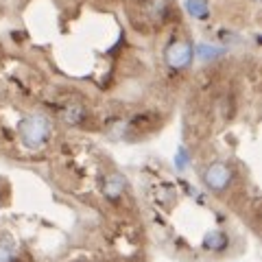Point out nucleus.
<instances>
[{
    "instance_id": "f03ea898",
    "label": "nucleus",
    "mask_w": 262,
    "mask_h": 262,
    "mask_svg": "<svg viewBox=\"0 0 262 262\" xmlns=\"http://www.w3.org/2000/svg\"><path fill=\"white\" fill-rule=\"evenodd\" d=\"M234 179V170L227 166L225 162H214L203 170V184H206L212 192H223L229 188Z\"/></svg>"
},
{
    "instance_id": "f257e3e1",
    "label": "nucleus",
    "mask_w": 262,
    "mask_h": 262,
    "mask_svg": "<svg viewBox=\"0 0 262 262\" xmlns=\"http://www.w3.org/2000/svg\"><path fill=\"white\" fill-rule=\"evenodd\" d=\"M18 134H20V140L24 146L39 149V146L46 144L48 136H51V122H48V118L39 116V114H33V116H27L20 120Z\"/></svg>"
},
{
    "instance_id": "0eeeda50",
    "label": "nucleus",
    "mask_w": 262,
    "mask_h": 262,
    "mask_svg": "<svg viewBox=\"0 0 262 262\" xmlns=\"http://www.w3.org/2000/svg\"><path fill=\"white\" fill-rule=\"evenodd\" d=\"M83 116H85V112H83V107H79V105H70V107H66V112H63V120L68 122V125H79V122L83 120Z\"/></svg>"
},
{
    "instance_id": "20e7f679",
    "label": "nucleus",
    "mask_w": 262,
    "mask_h": 262,
    "mask_svg": "<svg viewBox=\"0 0 262 262\" xmlns=\"http://www.w3.org/2000/svg\"><path fill=\"white\" fill-rule=\"evenodd\" d=\"M103 192H105V196H107L110 201H118L122 196V192H125V179H122V175L112 173L110 177H105Z\"/></svg>"
},
{
    "instance_id": "423d86ee",
    "label": "nucleus",
    "mask_w": 262,
    "mask_h": 262,
    "mask_svg": "<svg viewBox=\"0 0 262 262\" xmlns=\"http://www.w3.org/2000/svg\"><path fill=\"white\" fill-rule=\"evenodd\" d=\"M186 9L194 20H208V15H210L208 0H186Z\"/></svg>"
},
{
    "instance_id": "1a4fd4ad",
    "label": "nucleus",
    "mask_w": 262,
    "mask_h": 262,
    "mask_svg": "<svg viewBox=\"0 0 262 262\" xmlns=\"http://www.w3.org/2000/svg\"><path fill=\"white\" fill-rule=\"evenodd\" d=\"M18 260V253L13 251L11 245L0 243V262H15Z\"/></svg>"
},
{
    "instance_id": "6e6552de",
    "label": "nucleus",
    "mask_w": 262,
    "mask_h": 262,
    "mask_svg": "<svg viewBox=\"0 0 262 262\" xmlns=\"http://www.w3.org/2000/svg\"><path fill=\"white\" fill-rule=\"evenodd\" d=\"M221 53H223V51H221V48H216V46H208V44H199V46H196V55H199L203 61L216 59Z\"/></svg>"
},
{
    "instance_id": "39448f33",
    "label": "nucleus",
    "mask_w": 262,
    "mask_h": 262,
    "mask_svg": "<svg viewBox=\"0 0 262 262\" xmlns=\"http://www.w3.org/2000/svg\"><path fill=\"white\" fill-rule=\"evenodd\" d=\"M227 234L221 232V229H210V232L203 236V247L210 249V251H223L227 247Z\"/></svg>"
},
{
    "instance_id": "7ed1b4c3",
    "label": "nucleus",
    "mask_w": 262,
    "mask_h": 262,
    "mask_svg": "<svg viewBox=\"0 0 262 262\" xmlns=\"http://www.w3.org/2000/svg\"><path fill=\"white\" fill-rule=\"evenodd\" d=\"M192 44L186 42V39H177L166 48V63L170 70H186L192 63Z\"/></svg>"
},
{
    "instance_id": "9d476101",
    "label": "nucleus",
    "mask_w": 262,
    "mask_h": 262,
    "mask_svg": "<svg viewBox=\"0 0 262 262\" xmlns=\"http://www.w3.org/2000/svg\"><path fill=\"white\" fill-rule=\"evenodd\" d=\"M188 160H190V155H188V151L182 146V149L177 151V155H175V166H177L179 170H184V168L188 166Z\"/></svg>"
}]
</instances>
